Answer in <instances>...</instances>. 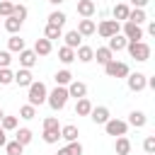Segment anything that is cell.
<instances>
[{"label": "cell", "instance_id": "cell-1", "mask_svg": "<svg viewBox=\"0 0 155 155\" xmlns=\"http://www.w3.org/2000/svg\"><path fill=\"white\" fill-rule=\"evenodd\" d=\"M46 104L53 109V111H61L65 104H68V87L63 85H56L48 94H46Z\"/></svg>", "mask_w": 155, "mask_h": 155}, {"label": "cell", "instance_id": "cell-2", "mask_svg": "<svg viewBox=\"0 0 155 155\" xmlns=\"http://www.w3.org/2000/svg\"><path fill=\"white\" fill-rule=\"evenodd\" d=\"M27 90H29L27 99H29V104H31V107H39V104H44V102H46L48 90H46V85H44L41 80H34V82H31Z\"/></svg>", "mask_w": 155, "mask_h": 155}, {"label": "cell", "instance_id": "cell-3", "mask_svg": "<svg viewBox=\"0 0 155 155\" xmlns=\"http://www.w3.org/2000/svg\"><path fill=\"white\" fill-rule=\"evenodd\" d=\"M126 51L131 53V58H136L140 63L150 58V44H145V41H128L126 44Z\"/></svg>", "mask_w": 155, "mask_h": 155}, {"label": "cell", "instance_id": "cell-4", "mask_svg": "<svg viewBox=\"0 0 155 155\" xmlns=\"http://www.w3.org/2000/svg\"><path fill=\"white\" fill-rule=\"evenodd\" d=\"M94 31H97L102 39H109V36H114V34L121 31V22H116V19H102Z\"/></svg>", "mask_w": 155, "mask_h": 155}, {"label": "cell", "instance_id": "cell-5", "mask_svg": "<svg viewBox=\"0 0 155 155\" xmlns=\"http://www.w3.org/2000/svg\"><path fill=\"white\" fill-rule=\"evenodd\" d=\"M104 73H107L109 78H116V80H119V78H126L131 70H128V65H126L124 61H116V58H111V61L104 65Z\"/></svg>", "mask_w": 155, "mask_h": 155}, {"label": "cell", "instance_id": "cell-6", "mask_svg": "<svg viewBox=\"0 0 155 155\" xmlns=\"http://www.w3.org/2000/svg\"><path fill=\"white\" fill-rule=\"evenodd\" d=\"M126 85H128L131 92H143L145 85H148V75H143V73H128L126 75Z\"/></svg>", "mask_w": 155, "mask_h": 155}, {"label": "cell", "instance_id": "cell-7", "mask_svg": "<svg viewBox=\"0 0 155 155\" xmlns=\"http://www.w3.org/2000/svg\"><path fill=\"white\" fill-rule=\"evenodd\" d=\"M121 34H124L128 41H143V27H140V24L124 22V27H121Z\"/></svg>", "mask_w": 155, "mask_h": 155}, {"label": "cell", "instance_id": "cell-8", "mask_svg": "<svg viewBox=\"0 0 155 155\" xmlns=\"http://www.w3.org/2000/svg\"><path fill=\"white\" fill-rule=\"evenodd\" d=\"M104 131H107V136H126L128 124L121 121V119H109V121L104 124Z\"/></svg>", "mask_w": 155, "mask_h": 155}, {"label": "cell", "instance_id": "cell-9", "mask_svg": "<svg viewBox=\"0 0 155 155\" xmlns=\"http://www.w3.org/2000/svg\"><path fill=\"white\" fill-rule=\"evenodd\" d=\"M90 119L94 121V124H99V126H104L109 119H111V114H109V107H92V111H90Z\"/></svg>", "mask_w": 155, "mask_h": 155}, {"label": "cell", "instance_id": "cell-10", "mask_svg": "<svg viewBox=\"0 0 155 155\" xmlns=\"http://www.w3.org/2000/svg\"><path fill=\"white\" fill-rule=\"evenodd\" d=\"M36 61H39V56L34 53V48H22V51H19V65H22V68H29V70H31V68L36 65Z\"/></svg>", "mask_w": 155, "mask_h": 155}, {"label": "cell", "instance_id": "cell-11", "mask_svg": "<svg viewBox=\"0 0 155 155\" xmlns=\"http://www.w3.org/2000/svg\"><path fill=\"white\" fill-rule=\"evenodd\" d=\"M65 87H68V97H75V99L87 97V85H85V82H80V80H70Z\"/></svg>", "mask_w": 155, "mask_h": 155}, {"label": "cell", "instance_id": "cell-12", "mask_svg": "<svg viewBox=\"0 0 155 155\" xmlns=\"http://www.w3.org/2000/svg\"><path fill=\"white\" fill-rule=\"evenodd\" d=\"M75 61H80V63H90V61H94V48L80 44V46L75 48Z\"/></svg>", "mask_w": 155, "mask_h": 155}, {"label": "cell", "instance_id": "cell-13", "mask_svg": "<svg viewBox=\"0 0 155 155\" xmlns=\"http://www.w3.org/2000/svg\"><path fill=\"white\" fill-rule=\"evenodd\" d=\"M15 82H17L19 87H29V85L34 82V75H31V70H29V68H19V70L15 73Z\"/></svg>", "mask_w": 155, "mask_h": 155}, {"label": "cell", "instance_id": "cell-14", "mask_svg": "<svg viewBox=\"0 0 155 155\" xmlns=\"http://www.w3.org/2000/svg\"><path fill=\"white\" fill-rule=\"evenodd\" d=\"M94 29H97V24H94L90 17H82V19L78 22V34H80V36H92Z\"/></svg>", "mask_w": 155, "mask_h": 155}, {"label": "cell", "instance_id": "cell-15", "mask_svg": "<svg viewBox=\"0 0 155 155\" xmlns=\"http://www.w3.org/2000/svg\"><path fill=\"white\" fill-rule=\"evenodd\" d=\"M126 44H128V39L119 31V34L109 36V46H107V48H109V51H124V48H126Z\"/></svg>", "mask_w": 155, "mask_h": 155}, {"label": "cell", "instance_id": "cell-16", "mask_svg": "<svg viewBox=\"0 0 155 155\" xmlns=\"http://www.w3.org/2000/svg\"><path fill=\"white\" fill-rule=\"evenodd\" d=\"M78 136H80V131H78V126H75V124H65V126H61V138H63L65 143L78 140Z\"/></svg>", "mask_w": 155, "mask_h": 155}, {"label": "cell", "instance_id": "cell-17", "mask_svg": "<svg viewBox=\"0 0 155 155\" xmlns=\"http://www.w3.org/2000/svg\"><path fill=\"white\" fill-rule=\"evenodd\" d=\"M126 124H128V126H133V128H143V126L148 124V116H145L143 111H131Z\"/></svg>", "mask_w": 155, "mask_h": 155}, {"label": "cell", "instance_id": "cell-18", "mask_svg": "<svg viewBox=\"0 0 155 155\" xmlns=\"http://www.w3.org/2000/svg\"><path fill=\"white\" fill-rule=\"evenodd\" d=\"M145 19H148V15H145V10H143V7H133V10H128V17H126V22L143 24Z\"/></svg>", "mask_w": 155, "mask_h": 155}, {"label": "cell", "instance_id": "cell-19", "mask_svg": "<svg viewBox=\"0 0 155 155\" xmlns=\"http://www.w3.org/2000/svg\"><path fill=\"white\" fill-rule=\"evenodd\" d=\"M22 24H24V22H22L19 17H15V15H10V17H5V22H2V27H5V29H7L10 34H17V31L22 29Z\"/></svg>", "mask_w": 155, "mask_h": 155}, {"label": "cell", "instance_id": "cell-20", "mask_svg": "<svg viewBox=\"0 0 155 155\" xmlns=\"http://www.w3.org/2000/svg\"><path fill=\"white\" fill-rule=\"evenodd\" d=\"M51 48H53V46H51V41H48L46 36L34 41V53H36V56H48V53H51Z\"/></svg>", "mask_w": 155, "mask_h": 155}, {"label": "cell", "instance_id": "cell-21", "mask_svg": "<svg viewBox=\"0 0 155 155\" xmlns=\"http://www.w3.org/2000/svg\"><path fill=\"white\" fill-rule=\"evenodd\" d=\"M111 58H114V51H109L107 46H99V48L94 51V61H97L99 65H107Z\"/></svg>", "mask_w": 155, "mask_h": 155}, {"label": "cell", "instance_id": "cell-22", "mask_svg": "<svg viewBox=\"0 0 155 155\" xmlns=\"http://www.w3.org/2000/svg\"><path fill=\"white\" fill-rule=\"evenodd\" d=\"M114 150H116V155H128V153H131V140H128L126 136H116Z\"/></svg>", "mask_w": 155, "mask_h": 155}, {"label": "cell", "instance_id": "cell-23", "mask_svg": "<svg viewBox=\"0 0 155 155\" xmlns=\"http://www.w3.org/2000/svg\"><path fill=\"white\" fill-rule=\"evenodd\" d=\"M94 10H97V7H94L92 0H78V15H80V17H92Z\"/></svg>", "mask_w": 155, "mask_h": 155}, {"label": "cell", "instance_id": "cell-24", "mask_svg": "<svg viewBox=\"0 0 155 155\" xmlns=\"http://www.w3.org/2000/svg\"><path fill=\"white\" fill-rule=\"evenodd\" d=\"M128 10H131V7H128L126 2H116V5H114V10H111V15H114V19H116V22H126Z\"/></svg>", "mask_w": 155, "mask_h": 155}, {"label": "cell", "instance_id": "cell-25", "mask_svg": "<svg viewBox=\"0 0 155 155\" xmlns=\"http://www.w3.org/2000/svg\"><path fill=\"white\" fill-rule=\"evenodd\" d=\"M58 61L65 63V65H70V63L75 61V48H70V46H61V48H58Z\"/></svg>", "mask_w": 155, "mask_h": 155}, {"label": "cell", "instance_id": "cell-26", "mask_svg": "<svg viewBox=\"0 0 155 155\" xmlns=\"http://www.w3.org/2000/svg\"><path fill=\"white\" fill-rule=\"evenodd\" d=\"M90 111H92V102L87 97H80L78 104H75V114L78 116H90Z\"/></svg>", "mask_w": 155, "mask_h": 155}, {"label": "cell", "instance_id": "cell-27", "mask_svg": "<svg viewBox=\"0 0 155 155\" xmlns=\"http://www.w3.org/2000/svg\"><path fill=\"white\" fill-rule=\"evenodd\" d=\"M56 155H82V145L78 143V140H70L68 145H63Z\"/></svg>", "mask_w": 155, "mask_h": 155}, {"label": "cell", "instance_id": "cell-28", "mask_svg": "<svg viewBox=\"0 0 155 155\" xmlns=\"http://www.w3.org/2000/svg\"><path fill=\"white\" fill-rule=\"evenodd\" d=\"M63 39H65V46H70V48H78V46L82 44V36L78 34V29L65 31V34H63Z\"/></svg>", "mask_w": 155, "mask_h": 155}, {"label": "cell", "instance_id": "cell-29", "mask_svg": "<svg viewBox=\"0 0 155 155\" xmlns=\"http://www.w3.org/2000/svg\"><path fill=\"white\" fill-rule=\"evenodd\" d=\"M22 48H24V39L17 36V34H12V36L7 39V51H10V53H19Z\"/></svg>", "mask_w": 155, "mask_h": 155}, {"label": "cell", "instance_id": "cell-30", "mask_svg": "<svg viewBox=\"0 0 155 155\" xmlns=\"http://www.w3.org/2000/svg\"><path fill=\"white\" fill-rule=\"evenodd\" d=\"M41 138H44V143L53 145V143H58V138H61V128H44Z\"/></svg>", "mask_w": 155, "mask_h": 155}, {"label": "cell", "instance_id": "cell-31", "mask_svg": "<svg viewBox=\"0 0 155 155\" xmlns=\"http://www.w3.org/2000/svg\"><path fill=\"white\" fill-rule=\"evenodd\" d=\"M44 36H46L48 41H53V39H61V36H63V27H56V24H46V29H44Z\"/></svg>", "mask_w": 155, "mask_h": 155}, {"label": "cell", "instance_id": "cell-32", "mask_svg": "<svg viewBox=\"0 0 155 155\" xmlns=\"http://www.w3.org/2000/svg\"><path fill=\"white\" fill-rule=\"evenodd\" d=\"M31 138H34L31 128H19V131L15 133V140H17V143H22V145H29V143H31Z\"/></svg>", "mask_w": 155, "mask_h": 155}, {"label": "cell", "instance_id": "cell-33", "mask_svg": "<svg viewBox=\"0 0 155 155\" xmlns=\"http://www.w3.org/2000/svg\"><path fill=\"white\" fill-rule=\"evenodd\" d=\"M53 80H56V85H63V87H65V85L73 80V73H70L68 68H63V70H58V73L53 75Z\"/></svg>", "mask_w": 155, "mask_h": 155}, {"label": "cell", "instance_id": "cell-34", "mask_svg": "<svg viewBox=\"0 0 155 155\" xmlns=\"http://www.w3.org/2000/svg\"><path fill=\"white\" fill-rule=\"evenodd\" d=\"M65 12H61V10H53L51 15H48V24H56V27H63L65 24Z\"/></svg>", "mask_w": 155, "mask_h": 155}, {"label": "cell", "instance_id": "cell-35", "mask_svg": "<svg viewBox=\"0 0 155 155\" xmlns=\"http://www.w3.org/2000/svg\"><path fill=\"white\" fill-rule=\"evenodd\" d=\"M36 116V107H31L29 102L24 104V107H19V119H24V121H31Z\"/></svg>", "mask_w": 155, "mask_h": 155}, {"label": "cell", "instance_id": "cell-36", "mask_svg": "<svg viewBox=\"0 0 155 155\" xmlns=\"http://www.w3.org/2000/svg\"><path fill=\"white\" fill-rule=\"evenodd\" d=\"M22 150H24V145L17 143V140H7L5 143V153L7 155H22Z\"/></svg>", "mask_w": 155, "mask_h": 155}, {"label": "cell", "instance_id": "cell-37", "mask_svg": "<svg viewBox=\"0 0 155 155\" xmlns=\"http://www.w3.org/2000/svg\"><path fill=\"white\" fill-rule=\"evenodd\" d=\"M17 124H19V121H17V116H7V114H5V116L0 119V126H2L5 131H15V128H17Z\"/></svg>", "mask_w": 155, "mask_h": 155}, {"label": "cell", "instance_id": "cell-38", "mask_svg": "<svg viewBox=\"0 0 155 155\" xmlns=\"http://www.w3.org/2000/svg\"><path fill=\"white\" fill-rule=\"evenodd\" d=\"M15 82V73L10 68H0V85H12Z\"/></svg>", "mask_w": 155, "mask_h": 155}, {"label": "cell", "instance_id": "cell-39", "mask_svg": "<svg viewBox=\"0 0 155 155\" xmlns=\"http://www.w3.org/2000/svg\"><path fill=\"white\" fill-rule=\"evenodd\" d=\"M143 150H145V155H155V136H148L143 140Z\"/></svg>", "mask_w": 155, "mask_h": 155}, {"label": "cell", "instance_id": "cell-40", "mask_svg": "<svg viewBox=\"0 0 155 155\" xmlns=\"http://www.w3.org/2000/svg\"><path fill=\"white\" fill-rule=\"evenodd\" d=\"M12 7H15V5H12L10 0H0V17H10V15H12Z\"/></svg>", "mask_w": 155, "mask_h": 155}, {"label": "cell", "instance_id": "cell-41", "mask_svg": "<svg viewBox=\"0 0 155 155\" xmlns=\"http://www.w3.org/2000/svg\"><path fill=\"white\" fill-rule=\"evenodd\" d=\"M12 15H15V17H19V19L24 22V19H27V15H29V10H27L24 5H15V7H12Z\"/></svg>", "mask_w": 155, "mask_h": 155}, {"label": "cell", "instance_id": "cell-42", "mask_svg": "<svg viewBox=\"0 0 155 155\" xmlns=\"http://www.w3.org/2000/svg\"><path fill=\"white\" fill-rule=\"evenodd\" d=\"M10 63H12L10 51H0V68H10Z\"/></svg>", "mask_w": 155, "mask_h": 155}, {"label": "cell", "instance_id": "cell-43", "mask_svg": "<svg viewBox=\"0 0 155 155\" xmlns=\"http://www.w3.org/2000/svg\"><path fill=\"white\" fill-rule=\"evenodd\" d=\"M44 128H61V126H58V119H56V116H46V119H44Z\"/></svg>", "mask_w": 155, "mask_h": 155}, {"label": "cell", "instance_id": "cell-44", "mask_svg": "<svg viewBox=\"0 0 155 155\" xmlns=\"http://www.w3.org/2000/svg\"><path fill=\"white\" fill-rule=\"evenodd\" d=\"M148 2H150V0H131V5H133V7H145Z\"/></svg>", "mask_w": 155, "mask_h": 155}, {"label": "cell", "instance_id": "cell-45", "mask_svg": "<svg viewBox=\"0 0 155 155\" xmlns=\"http://www.w3.org/2000/svg\"><path fill=\"white\" fill-rule=\"evenodd\" d=\"M5 143H7V136H5V128L0 126V148H5Z\"/></svg>", "mask_w": 155, "mask_h": 155}, {"label": "cell", "instance_id": "cell-46", "mask_svg": "<svg viewBox=\"0 0 155 155\" xmlns=\"http://www.w3.org/2000/svg\"><path fill=\"white\" fill-rule=\"evenodd\" d=\"M148 34H150V36H155V22H150V24H148Z\"/></svg>", "mask_w": 155, "mask_h": 155}, {"label": "cell", "instance_id": "cell-47", "mask_svg": "<svg viewBox=\"0 0 155 155\" xmlns=\"http://www.w3.org/2000/svg\"><path fill=\"white\" fill-rule=\"evenodd\" d=\"M48 2H51V5H56V7H58V5H63V2H65V0H48Z\"/></svg>", "mask_w": 155, "mask_h": 155}, {"label": "cell", "instance_id": "cell-48", "mask_svg": "<svg viewBox=\"0 0 155 155\" xmlns=\"http://www.w3.org/2000/svg\"><path fill=\"white\" fill-rule=\"evenodd\" d=\"M2 116H5V111H2V107H0V119H2Z\"/></svg>", "mask_w": 155, "mask_h": 155}]
</instances>
